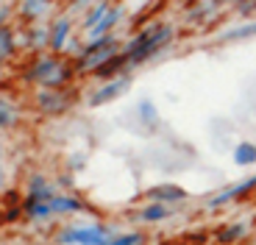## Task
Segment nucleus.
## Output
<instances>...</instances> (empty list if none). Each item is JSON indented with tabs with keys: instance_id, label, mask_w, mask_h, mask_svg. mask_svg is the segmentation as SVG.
I'll use <instances>...</instances> for the list:
<instances>
[{
	"instance_id": "1",
	"label": "nucleus",
	"mask_w": 256,
	"mask_h": 245,
	"mask_svg": "<svg viewBox=\"0 0 256 245\" xmlns=\"http://www.w3.org/2000/svg\"><path fill=\"white\" fill-rule=\"evenodd\" d=\"M170 39H173V26H167V22L150 26V28H145V31H140L126 48H122V56H126L128 64H142L145 58L156 56Z\"/></svg>"
},
{
	"instance_id": "2",
	"label": "nucleus",
	"mask_w": 256,
	"mask_h": 245,
	"mask_svg": "<svg viewBox=\"0 0 256 245\" xmlns=\"http://www.w3.org/2000/svg\"><path fill=\"white\" fill-rule=\"evenodd\" d=\"M120 53V42L117 36H100V39H90L86 45L81 48V56H78V70L81 72H95L100 64H106L109 58H114Z\"/></svg>"
},
{
	"instance_id": "3",
	"label": "nucleus",
	"mask_w": 256,
	"mask_h": 245,
	"mask_svg": "<svg viewBox=\"0 0 256 245\" xmlns=\"http://www.w3.org/2000/svg\"><path fill=\"white\" fill-rule=\"evenodd\" d=\"M72 70L70 67H64L62 62H56L53 56H45L39 58L36 64L31 67V72H28V81H34V84H42L45 90H62L67 81H70Z\"/></svg>"
},
{
	"instance_id": "4",
	"label": "nucleus",
	"mask_w": 256,
	"mask_h": 245,
	"mask_svg": "<svg viewBox=\"0 0 256 245\" xmlns=\"http://www.w3.org/2000/svg\"><path fill=\"white\" fill-rule=\"evenodd\" d=\"M109 237V228L103 226H86V228H67L58 234V245H103Z\"/></svg>"
},
{
	"instance_id": "5",
	"label": "nucleus",
	"mask_w": 256,
	"mask_h": 245,
	"mask_svg": "<svg viewBox=\"0 0 256 245\" xmlns=\"http://www.w3.org/2000/svg\"><path fill=\"white\" fill-rule=\"evenodd\" d=\"M250 190H256V176H250V178H242V181H237V184H228V187H223L218 195L206 198V206H209V209L226 206V204H231V200L242 198L245 192H250Z\"/></svg>"
},
{
	"instance_id": "6",
	"label": "nucleus",
	"mask_w": 256,
	"mask_h": 245,
	"mask_svg": "<svg viewBox=\"0 0 256 245\" xmlns=\"http://www.w3.org/2000/svg\"><path fill=\"white\" fill-rule=\"evenodd\" d=\"M128 92V78H114V81H109V84H103L100 90H95L90 95V106L92 109H98V106L103 104H112V100H117L120 95H126Z\"/></svg>"
},
{
	"instance_id": "7",
	"label": "nucleus",
	"mask_w": 256,
	"mask_h": 245,
	"mask_svg": "<svg viewBox=\"0 0 256 245\" xmlns=\"http://www.w3.org/2000/svg\"><path fill=\"white\" fill-rule=\"evenodd\" d=\"M148 200L150 204H181V200H186V190L178 187V184H159V187H150L148 190Z\"/></svg>"
},
{
	"instance_id": "8",
	"label": "nucleus",
	"mask_w": 256,
	"mask_h": 245,
	"mask_svg": "<svg viewBox=\"0 0 256 245\" xmlns=\"http://www.w3.org/2000/svg\"><path fill=\"white\" fill-rule=\"evenodd\" d=\"M36 104H39V109H45V112H64L70 106V95L62 90H45V92H39Z\"/></svg>"
},
{
	"instance_id": "9",
	"label": "nucleus",
	"mask_w": 256,
	"mask_h": 245,
	"mask_svg": "<svg viewBox=\"0 0 256 245\" xmlns=\"http://www.w3.org/2000/svg\"><path fill=\"white\" fill-rule=\"evenodd\" d=\"M120 17H122V8H120V6H112L109 12L103 14V20H100V22H98L95 28H90V31H86V34H90V39L109 36V34H112V28H114L117 22H120Z\"/></svg>"
},
{
	"instance_id": "10",
	"label": "nucleus",
	"mask_w": 256,
	"mask_h": 245,
	"mask_svg": "<svg viewBox=\"0 0 256 245\" xmlns=\"http://www.w3.org/2000/svg\"><path fill=\"white\" fill-rule=\"evenodd\" d=\"M70 28H72L70 17H58L56 22H53L50 34H48V45H50L53 50H62V48L67 45V36H70Z\"/></svg>"
},
{
	"instance_id": "11",
	"label": "nucleus",
	"mask_w": 256,
	"mask_h": 245,
	"mask_svg": "<svg viewBox=\"0 0 256 245\" xmlns=\"http://www.w3.org/2000/svg\"><path fill=\"white\" fill-rule=\"evenodd\" d=\"M84 204L72 195H53L50 198V214H70V212H81Z\"/></svg>"
},
{
	"instance_id": "12",
	"label": "nucleus",
	"mask_w": 256,
	"mask_h": 245,
	"mask_svg": "<svg viewBox=\"0 0 256 245\" xmlns=\"http://www.w3.org/2000/svg\"><path fill=\"white\" fill-rule=\"evenodd\" d=\"M234 164L237 168H254L256 164V145L254 142H237V148H234Z\"/></svg>"
},
{
	"instance_id": "13",
	"label": "nucleus",
	"mask_w": 256,
	"mask_h": 245,
	"mask_svg": "<svg viewBox=\"0 0 256 245\" xmlns=\"http://www.w3.org/2000/svg\"><path fill=\"white\" fill-rule=\"evenodd\" d=\"M250 36H256V20L223 31V34H220V42H237V39H250Z\"/></svg>"
},
{
	"instance_id": "14",
	"label": "nucleus",
	"mask_w": 256,
	"mask_h": 245,
	"mask_svg": "<svg viewBox=\"0 0 256 245\" xmlns=\"http://www.w3.org/2000/svg\"><path fill=\"white\" fill-rule=\"evenodd\" d=\"M136 218H140L142 223H159V220L167 218V206L164 204H148V206H142L140 212H136Z\"/></svg>"
},
{
	"instance_id": "15",
	"label": "nucleus",
	"mask_w": 256,
	"mask_h": 245,
	"mask_svg": "<svg viewBox=\"0 0 256 245\" xmlns=\"http://www.w3.org/2000/svg\"><path fill=\"white\" fill-rule=\"evenodd\" d=\"M106 12H109V3H106V0H100V3H95V6L90 8V14L84 17V22H81V26L86 28V31H90V28H95L98 22L103 20V14H106Z\"/></svg>"
},
{
	"instance_id": "16",
	"label": "nucleus",
	"mask_w": 256,
	"mask_h": 245,
	"mask_svg": "<svg viewBox=\"0 0 256 245\" xmlns=\"http://www.w3.org/2000/svg\"><path fill=\"white\" fill-rule=\"evenodd\" d=\"M245 232H248L245 223H231V226H226L223 232L218 234V240H220V242H237V240L245 237Z\"/></svg>"
},
{
	"instance_id": "17",
	"label": "nucleus",
	"mask_w": 256,
	"mask_h": 245,
	"mask_svg": "<svg viewBox=\"0 0 256 245\" xmlns=\"http://www.w3.org/2000/svg\"><path fill=\"white\" fill-rule=\"evenodd\" d=\"M126 64H128V62H126V56H122V50H120L114 58H109L106 64H100V67H98V70H95V76H103V78H106V76H114V72H117V70H122Z\"/></svg>"
},
{
	"instance_id": "18",
	"label": "nucleus",
	"mask_w": 256,
	"mask_h": 245,
	"mask_svg": "<svg viewBox=\"0 0 256 245\" xmlns=\"http://www.w3.org/2000/svg\"><path fill=\"white\" fill-rule=\"evenodd\" d=\"M48 3H50V0H22V17L26 20L39 17V14L48 8Z\"/></svg>"
},
{
	"instance_id": "19",
	"label": "nucleus",
	"mask_w": 256,
	"mask_h": 245,
	"mask_svg": "<svg viewBox=\"0 0 256 245\" xmlns=\"http://www.w3.org/2000/svg\"><path fill=\"white\" fill-rule=\"evenodd\" d=\"M103 245H142V234L128 232V234H117V237H112V234H109Z\"/></svg>"
},
{
	"instance_id": "20",
	"label": "nucleus",
	"mask_w": 256,
	"mask_h": 245,
	"mask_svg": "<svg viewBox=\"0 0 256 245\" xmlns=\"http://www.w3.org/2000/svg\"><path fill=\"white\" fill-rule=\"evenodd\" d=\"M12 53H14V36H12V31L3 28V31H0V62L8 58Z\"/></svg>"
},
{
	"instance_id": "21",
	"label": "nucleus",
	"mask_w": 256,
	"mask_h": 245,
	"mask_svg": "<svg viewBox=\"0 0 256 245\" xmlns=\"http://www.w3.org/2000/svg\"><path fill=\"white\" fill-rule=\"evenodd\" d=\"M14 120H17V112H12V109H0V128H3V126H12Z\"/></svg>"
},
{
	"instance_id": "22",
	"label": "nucleus",
	"mask_w": 256,
	"mask_h": 245,
	"mask_svg": "<svg viewBox=\"0 0 256 245\" xmlns=\"http://www.w3.org/2000/svg\"><path fill=\"white\" fill-rule=\"evenodd\" d=\"M45 42V31H36L34 34V45H42Z\"/></svg>"
},
{
	"instance_id": "23",
	"label": "nucleus",
	"mask_w": 256,
	"mask_h": 245,
	"mask_svg": "<svg viewBox=\"0 0 256 245\" xmlns=\"http://www.w3.org/2000/svg\"><path fill=\"white\" fill-rule=\"evenodd\" d=\"M254 8H256V0H250V3H242V14L254 12Z\"/></svg>"
},
{
	"instance_id": "24",
	"label": "nucleus",
	"mask_w": 256,
	"mask_h": 245,
	"mask_svg": "<svg viewBox=\"0 0 256 245\" xmlns=\"http://www.w3.org/2000/svg\"><path fill=\"white\" fill-rule=\"evenodd\" d=\"M92 0H76V3H72V8H84V6H90Z\"/></svg>"
},
{
	"instance_id": "25",
	"label": "nucleus",
	"mask_w": 256,
	"mask_h": 245,
	"mask_svg": "<svg viewBox=\"0 0 256 245\" xmlns=\"http://www.w3.org/2000/svg\"><path fill=\"white\" fill-rule=\"evenodd\" d=\"M3 22H6V8H0V31H3Z\"/></svg>"
},
{
	"instance_id": "26",
	"label": "nucleus",
	"mask_w": 256,
	"mask_h": 245,
	"mask_svg": "<svg viewBox=\"0 0 256 245\" xmlns=\"http://www.w3.org/2000/svg\"><path fill=\"white\" fill-rule=\"evenodd\" d=\"M218 3H226V6H231V3H242V0H218Z\"/></svg>"
},
{
	"instance_id": "27",
	"label": "nucleus",
	"mask_w": 256,
	"mask_h": 245,
	"mask_svg": "<svg viewBox=\"0 0 256 245\" xmlns=\"http://www.w3.org/2000/svg\"><path fill=\"white\" fill-rule=\"evenodd\" d=\"M0 109H12V106H8L6 100H3V98H0Z\"/></svg>"
},
{
	"instance_id": "28",
	"label": "nucleus",
	"mask_w": 256,
	"mask_h": 245,
	"mask_svg": "<svg viewBox=\"0 0 256 245\" xmlns=\"http://www.w3.org/2000/svg\"><path fill=\"white\" fill-rule=\"evenodd\" d=\"M181 3H184V0H181Z\"/></svg>"
}]
</instances>
